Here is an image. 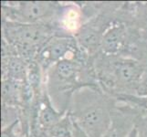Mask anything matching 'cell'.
<instances>
[{
  "mask_svg": "<svg viewBox=\"0 0 147 137\" xmlns=\"http://www.w3.org/2000/svg\"><path fill=\"white\" fill-rule=\"evenodd\" d=\"M111 101L96 90H82L69 114L90 137H102L111 121Z\"/></svg>",
  "mask_w": 147,
  "mask_h": 137,
  "instance_id": "obj_1",
  "label": "cell"
},
{
  "mask_svg": "<svg viewBox=\"0 0 147 137\" xmlns=\"http://www.w3.org/2000/svg\"><path fill=\"white\" fill-rule=\"evenodd\" d=\"M4 13L11 22L36 24L54 13V5L48 2H20L9 8L3 6Z\"/></svg>",
  "mask_w": 147,
  "mask_h": 137,
  "instance_id": "obj_2",
  "label": "cell"
},
{
  "mask_svg": "<svg viewBox=\"0 0 147 137\" xmlns=\"http://www.w3.org/2000/svg\"><path fill=\"white\" fill-rule=\"evenodd\" d=\"M45 33L46 30L37 24L7 22L4 26V35L8 41L20 49H25L26 51L41 42L45 38Z\"/></svg>",
  "mask_w": 147,
  "mask_h": 137,
  "instance_id": "obj_3",
  "label": "cell"
},
{
  "mask_svg": "<svg viewBox=\"0 0 147 137\" xmlns=\"http://www.w3.org/2000/svg\"><path fill=\"white\" fill-rule=\"evenodd\" d=\"M113 77L116 82L123 84H134L141 82L144 70L142 66L134 59H120L111 64Z\"/></svg>",
  "mask_w": 147,
  "mask_h": 137,
  "instance_id": "obj_4",
  "label": "cell"
},
{
  "mask_svg": "<svg viewBox=\"0 0 147 137\" xmlns=\"http://www.w3.org/2000/svg\"><path fill=\"white\" fill-rule=\"evenodd\" d=\"M136 120L135 114L126 111V108L113 110L111 124L102 137H127L134 129Z\"/></svg>",
  "mask_w": 147,
  "mask_h": 137,
  "instance_id": "obj_5",
  "label": "cell"
},
{
  "mask_svg": "<svg viewBox=\"0 0 147 137\" xmlns=\"http://www.w3.org/2000/svg\"><path fill=\"white\" fill-rule=\"evenodd\" d=\"M125 39L126 30L123 25H113L101 37V49L107 55L118 54L123 49Z\"/></svg>",
  "mask_w": 147,
  "mask_h": 137,
  "instance_id": "obj_6",
  "label": "cell"
},
{
  "mask_svg": "<svg viewBox=\"0 0 147 137\" xmlns=\"http://www.w3.org/2000/svg\"><path fill=\"white\" fill-rule=\"evenodd\" d=\"M72 45L69 39L51 40L40 53V57L45 62L57 63L59 60L69 59L68 54L71 53Z\"/></svg>",
  "mask_w": 147,
  "mask_h": 137,
  "instance_id": "obj_7",
  "label": "cell"
},
{
  "mask_svg": "<svg viewBox=\"0 0 147 137\" xmlns=\"http://www.w3.org/2000/svg\"><path fill=\"white\" fill-rule=\"evenodd\" d=\"M63 117L62 113L56 111L49 100H43L38 110V123L43 128L49 130Z\"/></svg>",
  "mask_w": 147,
  "mask_h": 137,
  "instance_id": "obj_8",
  "label": "cell"
},
{
  "mask_svg": "<svg viewBox=\"0 0 147 137\" xmlns=\"http://www.w3.org/2000/svg\"><path fill=\"white\" fill-rule=\"evenodd\" d=\"M54 72L57 79L65 83L71 82L77 78L78 67L77 64L72 61V59H66L59 60L54 65Z\"/></svg>",
  "mask_w": 147,
  "mask_h": 137,
  "instance_id": "obj_9",
  "label": "cell"
},
{
  "mask_svg": "<svg viewBox=\"0 0 147 137\" xmlns=\"http://www.w3.org/2000/svg\"><path fill=\"white\" fill-rule=\"evenodd\" d=\"M7 72L8 75L16 82L23 80V77H25L26 74V68L23 60L16 57L8 59Z\"/></svg>",
  "mask_w": 147,
  "mask_h": 137,
  "instance_id": "obj_10",
  "label": "cell"
},
{
  "mask_svg": "<svg viewBox=\"0 0 147 137\" xmlns=\"http://www.w3.org/2000/svg\"><path fill=\"white\" fill-rule=\"evenodd\" d=\"M118 100L123 103L135 106L142 110L147 111V96H138L131 94H119L117 95Z\"/></svg>",
  "mask_w": 147,
  "mask_h": 137,
  "instance_id": "obj_11",
  "label": "cell"
},
{
  "mask_svg": "<svg viewBox=\"0 0 147 137\" xmlns=\"http://www.w3.org/2000/svg\"><path fill=\"white\" fill-rule=\"evenodd\" d=\"M135 128L138 137H147V114L137 117L135 121Z\"/></svg>",
  "mask_w": 147,
  "mask_h": 137,
  "instance_id": "obj_12",
  "label": "cell"
},
{
  "mask_svg": "<svg viewBox=\"0 0 147 137\" xmlns=\"http://www.w3.org/2000/svg\"><path fill=\"white\" fill-rule=\"evenodd\" d=\"M19 126V121L16 120L11 124H8L6 127L2 128L1 137H18V134L16 132V129Z\"/></svg>",
  "mask_w": 147,
  "mask_h": 137,
  "instance_id": "obj_13",
  "label": "cell"
},
{
  "mask_svg": "<svg viewBox=\"0 0 147 137\" xmlns=\"http://www.w3.org/2000/svg\"><path fill=\"white\" fill-rule=\"evenodd\" d=\"M71 119V118H70ZM72 121V128H71V137H90L87 134L83 131V129L76 123L75 121Z\"/></svg>",
  "mask_w": 147,
  "mask_h": 137,
  "instance_id": "obj_14",
  "label": "cell"
},
{
  "mask_svg": "<svg viewBox=\"0 0 147 137\" xmlns=\"http://www.w3.org/2000/svg\"><path fill=\"white\" fill-rule=\"evenodd\" d=\"M136 95L138 96H147V78L138 83V87L136 89Z\"/></svg>",
  "mask_w": 147,
  "mask_h": 137,
  "instance_id": "obj_15",
  "label": "cell"
},
{
  "mask_svg": "<svg viewBox=\"0 0 147 137\" xmlns=\"http://www.w3.org/2000/svg\"><path fill=\"white\" fill-rule=\"evenodd\" d=\"M141 18L145 24H147V4L143 5L141 8Z\"/></svg>",
  "mask_w": 147,
  "mask_h": 137,
  "instance_id": "obj_16",
  "label": "cell"
},
{
  "mask_svg": "<svg viewBox=\"0 0 147 137\" xmlns=\"http://www.w3.org/2000/svg\"><path fill=\"white\" fill-rule=\"evenodd\" d=\"M127 137H138V135H137V131H136V128H135V125H134V129L131 130V132L129 134V135Z\"/></svg>",
  "mask_w": 147,
  "mask_h": 137,
  "instance_id": "obj_17",
  "label": "cell"
}]
</instances>
